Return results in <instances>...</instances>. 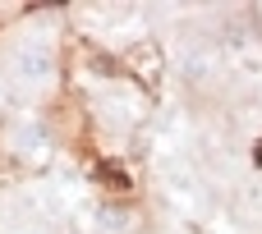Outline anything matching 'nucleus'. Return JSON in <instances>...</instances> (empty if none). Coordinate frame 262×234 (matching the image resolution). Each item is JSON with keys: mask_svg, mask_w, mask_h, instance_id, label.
Masks as SVG:
<instances>
[{"mask_svg": "<svg viewBox=\"0 0 262 234\" xmlns=\"http://www.w3.org/2000/svg\"><path fill=\"white\" fill-rule=\"evenodd\" d=\"M14 74H18V83H28V87H46V83L55 78V55H51V46L23 41V46L14 51Z\"/></svg>", "mask_w": 262, "mask_h": 234, "instance_id": "f257e3e1", "label": "nucleus"}, {"mask_svg": "<svg viewBox=\"0 0 262 234\" xmlns=\"http://www.w3.org/2000/svg\"><path fill=\"white\" fill-rule=\"evenodd\" d=\"M101 230L106 234H129L134 230V216L129 212H101Z\"/></svg>", "mask_w": 262, "mask_h": 234, "instance_id": "7ed1b4c3", "label": "nucleus"}, {"mask_svg": "<svg viewBox=\"0 0 262 234\" xmlns=\"http://www.w3.org/2000/svg\"><path fill=\"white\" fill-rule=\"evenodd\" d=\"M9 147L23 156V161H46L51 156V133L41 129V120H18L9 129Z\"/></svg>", "mask_w": 262, "mask_h": 234, "instance_id": "f03ea898", "label": "nucleus"}]
</instances>
